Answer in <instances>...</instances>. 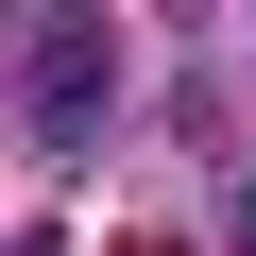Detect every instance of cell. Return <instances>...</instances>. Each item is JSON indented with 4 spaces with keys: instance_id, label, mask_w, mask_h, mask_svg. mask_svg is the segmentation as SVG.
<instances>
[{
    "instance_id": "obj_1",
    "label": "cell",
    "mask_w": 256,
    "mask_h": 256,
    "mask_svg": "<svg viewBox=\"0 0 256 256\" xmlns=\"http://www.w3.org/2000/svg\"><path fill=\"white\" fill-rule=\"evenodd\" d=\"M18 68H34L18 102H34V137H52V154H86L102 120H120V34H102V0H52Z\"/></svg>"
},
{
    "instance_id": "obj_2",
    "label": "cell",
    "mask_w": 256,
    "mask_h": 256,
    "mask_svg": "<svg viewBox=\"0 0 256 256\" xmlns=\"http://www.w3.org/2000/svg\"><path fill=\"white\" fill-rule=\"evenodd\" d=\"M239 256H256V188H239Z\"/></svg>"
}]
</instances>
